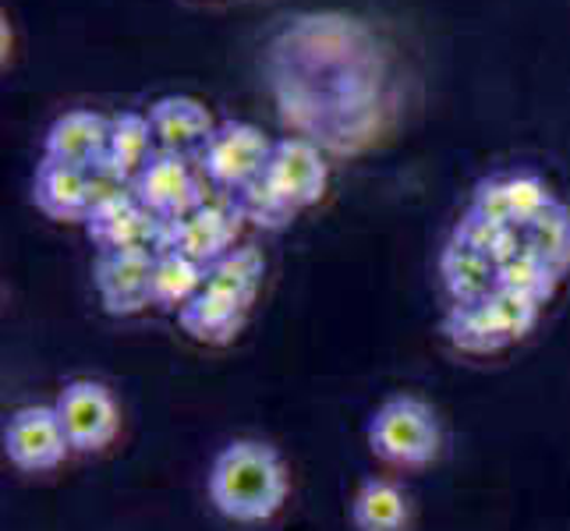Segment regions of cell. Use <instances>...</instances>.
<instances>
[{
	"label": "cell",
	"mask_w": 570,
	"mask_h": 531,
	"mask_svg": "<svg viewBox=\"0 0 570 531\" xmlns=\"http://www.w3.org/2000/svg\"><path fill=\"white\" fill-rule=\"evenodd\" d=\"M107 139H110V117L96 110H68L47 128L43 156L68 167L96 170L104 164Z\"/></svg>",
	"instance_id": "cell-12"
},
{
	"label": "cell",
	"mask_w": 570,
	"mask_h": 531,
	"mask_svg": "<svg viewBox=\"0 0 570 531\" xmlns=\"http://www.w3.org/2000/svg\"><path fill=\"white\" fill-rule=\"evenodd\" d=\"M482 305H485L489 316H493V323L503 330V337L510 344L521 341L524 333L539 323V312H542L539 302L524 298V294H518V291H507V287H493L482 298Z\"/></svg>",
	"instance_id": "cell-24"
},
{
	"label": "cell",
	"mask_w": 570,
	"mask_h": 531,
	"mask_svg": "<svg viewBox=\"0 0 570 531\" xmlns=\"http://www.w3.org/2000/svg\"><path fill=\"white\" fill-rule=\"evenodd\" d=\"M153 156H156V139H153L149 117L139 110H121L110 117L107 153H104V164L96 170L110 174L114 181H121V185H131L135 177L149 167Z\"/></svg>",
	"instance_id": "cell-14"
},
{
	"label": "cell",
	"mask_w": 570,
	"mask_h": 531,
	"mask_svg": "<svg viewBox=\"0 0 570 531\" xmlns=\"http://www.w3.org/2000/svg\"><path fill=\"white\" fill-rule=\"evenodd\" d=\"M560 277H563V273H557L546 259H539V255H532L528 248L518 252L514 259H507V263L497 266V287L518 291V294H524V298H532L539 305H546L549 298H553L557 287H560Z\"/></svg>",
	"instance_id": "cell-22"
},
{
	"label": "cell",
	"mask_w": 570,
	"mask_h": 531,
	"mask_svg": "<svg viewBox=\"0 0 570 531\" xmlns=\"http://www.w3.org/2000/svg\"><path fill=\"white\" fill-rule=\"evenodd\" d=\"M203 170L188 164V156L156 153L149 167L131 181L135 199H139L153 216H160L164 224L181 220L185 213L206 203L203 191Z\"/></svg>",
	"instance_id": "cell-8"
},
{
	"label": "cell",
	"mask_w": 570,
	"mask_h": 531,
	"mask_svg": "<svg viewBox=\"0 0 570 531\" xmlns=\"http://www.w3.org/2000/svg\"><path fill=\"white\" fill-rule=\"evenodd\" d=\"M32 203L50 220H86L92 209V170L68 167L43 156V164L36 167L32 177Z\"/></svg>",
	"instance_id": "cell-13"
},
{
	"label": "cell",
	"mask_w": 570,
	"mask_h": 531,
	"mask_svg": "<svg viewBox=\"0 0 570 531\" xmlns=\"http://www.w3.org/2000/svg\"><path fill=\"white\" fill-rule=\"evenodd\" d=\"M248 316V305H242L238 298L220 291H209L203 287L195 298L178 312V326L188 333L191 341L199 344H213V347H224L242 333Z\"/></svg>",
	"instance_id": "cell-15"
},
{
	"label": "cell",
	"mask_w": 570,
	"mask_h": 531,
	"mask_svg": "<svg viewBox=\"0 0 570 531\" xmlns=\"http://www.w3.org/2000/svg\"><path fill=\"white\" fill-rule=\"evenodd\" d=\"M440 273L454 305L482 302L485 294L497 287V263L489 259V255H482L479 248L464 245L461 238H454L443 248Z\"/></svg>",
	"instance_id": "cell-16"
},
{
	"label": "cell",
	"mask_w": 570,
	"mask_h": 531,
	"mask_svg": "<svg viewBox=\"0 0 570 531\" xmlns=\"http://www.w3.org/2000/svg\"><path fill=\"white\" fill-rule=\"evenodd\" d=\"M245 213L238 206L234 195H227L224 203L206 199L203 206H195L191 213H185L181 220L164 224V248L185 252L188 259L213 266L216 259H224L227 252L238 248V230H242Z\"/></svg>",
	"instance_id": "cell-6"
},
{
	"label": "cell",
	"mask_w": 570,
	"mask_h": 531,
	"mask_svg": "<svg viewBox=\"0 0 570 531\" xmlns=\"http://www.w3.org/2000/svg\"><path fill=\"white\" fill-rule=\"evenodd\" d=\"M443 333L450 337V344L464 354H493V351H503L510 344L482 302H468V305L450 308L446 319H443Z\"/></svg>",
	"instance_id": "cell-20"
},
{
	"label": "cell",
	"mask_w": 570,
	"mask_h": 531,
	"mask_svg": "<svg viewBox=\"0 0 570 531\" xmlns=\"http://www.w3.org/2000/svg\"><path fill=\"white\" fill-rule=\"evenodd\" d=\"M263 273H266V259L259 248L252 245H238L234 252H227L224 259H216L213 266H206V284L209 291H220L238 298L242 305H252L255 291L263 284Z\"/></svg>",
	"instance_id": "cell-19"
},
{
	"label": "cell",
	"mask_w": 570,
	"mask_h": 531,
	"mask_svg": "<svg viewBox=\"0 0 570 531\" xmlns=\"http://www.w3.org/2000/svg\"><path fill=\"white\" fill-rule=\"evenodd\" d=\"M156 248H110L92 263V284L110 316H135L153 305Z\"/></svg>",
	"instance_id": "cell-7"
},
{
	"label": "cell",
	"mask_w": 570,
	"mask_h": 531,
	"mask_svg": "<svg viewBox=\"0 0 570 531\" xmlns=\"http://www.w3.org/2000/svg\"><path fill=\"white\" fill-rule=\"evenodd\" d=\"M351 524L355 531H407L411 500L390 479H368L351 500Z\"/></svg>",
	"instance_id": "cell-17"
},
{
	"label": "cell",
	"mask_w": 570,
	"mask_h": 531,
	"mask_svg": "<svg viewBox=\"0 0 570 531\" xmlns=\"http://www.w3.org/2000/svg\"><path fill=\"white\" fill-rule=\"evenodd\" d=\"M524 230V248L546 259L557 273L570 269V209L563 203H553L542 216H535Z\"/></svg>",
	"instance_id": "cell-21"
},
{
	"label": "cell",
	"mask_w": 570,
	"mask_h": 531,
	"mask_svg": "<svg viewBox=\"0 0 570 531\" xmlns=\"http://www.w3.org/2000/svg\"><path fill=\"white\" fill-rule=\"evenodd\" d=\"M206 284V266L188 259L185 252L164 248L156 252V269H153V305L181 312L195 294Z\"/></svg>",
	"instance_id": "cell-18"
},
{
	"label": "cell",
	"mask_w": 570,
	"mask_h": 531,
	"mask_svg": "<svg viewBox=\"0 0 570 531\" xmlns=\"http://www.w3.org/2000/svg\"><path fill=\"white\" fill-rule=\"evenodd\" d=\"M287 468L263 440H234L209 468V500L227 521H269L287 500Z\"/></svg>",
	"instance_id": "cell-1"
},
{
	"label": "cell",
	"mask_w": 570,
	"mask_h": 531,
	"mask_svg": "<svg viewBox=\"0 0 570 531\" xmlns=\"http://www.w3.org/2000/svg\"><path fill=\"white\" fill-rule=\"evenodd\" d=\"M273 142L263 128L248 121H224L216 125L213 139L199 153V170L213 188H224L227 195L242 191L255 177H263L273 156Z\"/></svg>",
	"instance_id": "cell-4"
},
{
	"label": "cell",
	"mask_w": 570,
	"mask_h": 531,
	"mask_svg": "<svg viewBox=\"0 0 570 531\" xmlns=\"http://www.w3.org/2000/svg\"><path fill=\"white\" fill-rule=\"evenodd\" d=\"M4 454L22 471H53L68 461L71 443L53 404H29L14 411L4 425Z\"/></svg>",
	"instance_id": "cell-9"
},
{
	"label": "cell",
	"mask_w": 570,
	"mask_h": 531,
	"mask_svg": "<svg viewBox=\"0 0 570 531\" xmlns=\"http://www.w3.org/2000/svg\"><path fill=\"white\" fill-rule=\"evenodd\" d=\"M234 199H238L245 220L259 224L266 230H281V227H287L294 220V209L266 185V177H255L252 185H245L242 191H234Z\"/></svg>",
	"instance_id": "cell-25"
},
{
	"label": "cell",
	"mask_w": 570,
	"mask_h": 531,
	"mask_svg": "<svg viewBox=\"0 0 570 531\" xmlns=\"http://www.w3.org/2000/svg\"><path fill=\"white\" fill-rule=\"evenodd\" d=\"M53 411L75 454H100L121 429V411H117L114 393L96 380H71L57 393Z\"/></svg>",
	"instance_id": "cell-5"
},
{
	"label": "cell",
	"mask_w": 570,
	"mask_h": 531,
	"mask_svg": "<svg viewBox=\"0 0 570 531\" xmlns=\"http://www.w3.org/2000/svg\"><path fill=\"white\" fill-rule=\"evenodd\" d=\"M89 238L100 245V252L110 248H156L164 245V220L153 216L131 185L114 181L110 174L92 170V209L86 216Z\"/></svg>",
	"instance_id": "cell-3"
},
{
	"label": "cell",
	"mask_w": 570,
	"mask_h": 531,
	"mask_svg": "<svg viewBox=\"0 0 570 531\" xmlns=\"http://www.w3.org/2000/svg\"><path fill=\"white\" fill-rule=\"evenodd\" d=\"M503 181V199H507V213H510V224L514 227H528L542 216L553 203H560L553 188H549L539 174L532 170H518V174H500Z\"/></svg>",
	"instance_id": "cell-23"
},
{
	"label": "cell",
	"mask_w": 570,
	"mask_h": 531,
	"mask_svg": "<svg viewBox=\"0 0 570 531\" xmlns=\"http://www.w3.org/2000/svg\"><path fill=\"white\" fill-rule=\"evenodd\" d=\"M372 454L393 468H425L440 458L443 429L436 411L419 397H390L383 401L365 425Z\"/></svg>",
	"instance_id": "cell-2"
},
{
	"label": "cell",
	"mask_w": 570,
	"mask_h": 531,
	"mask_svg": "<svg viewBox=\"0 0 570 531\" xmlns=\"http://www.w3.org/2000/svg\"><path fill=\"white\" fill-rule=\"evenodd\" d=\"M149 128L156 139V153L174 156H199L213 139L216 121L203 100L195 96H164L149 107Z\"/></svg>",
	"instance_id": "cell-11"
},
{
	"label": "cell",
	"mask_w": 570,
	"mask_h": 531,
	"mask_svg": "<svg viewBox=\"0 0 570 531\" xmlns=\"http://www.w3.org/2000/svg\"><path fill=\"white\" fill-rule=\"evenodd\" d=\"M263 177L294 213H302L323 199L330 167L323 160V153L308 139H277Z\"/></svg>",
	"instance_id": "cell-10"
}]
</instances>
